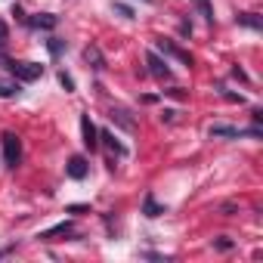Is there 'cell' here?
Returning a JSON list of instances; mask_svg holds the SVG:
<instances>
[{
    "label": "cell",
    "instance_id": "cell-1",
    "mask_svg": "<svg viewBox=\"0 0 263 263\" xmlns=\"http://www.w3.org/2000/svg\"><path fill=\"white\" fill-rule=\"evenodd\" d=\"M4 65L10 68V74H16V81H25V84L37 81L44 74V65H37V62H4Z\"/></svg>",
    "mask_w": 263,
    "mask_h": 263
},
{
    "label": "cell",
    "instance_id": "cell-2",
    "mask_svg": "<svg viewBox=\"0 0 263 263\" xmlns=\"http://www.w3.org/2000/svg\"><path fill=\"white\" fill-rule=\"evenodd\" d=\"M0 143H4V164L7 167H16L22 161V143L16 134H4L0 137Z\"/></svg>",
    "mask_w": 263,
    "mask_h": 263
},
{
    "label": "cell",
    "instance_id": "cell-3",
    "mask_svg": "<svg viewBox=\"0 0 263 263\" xmlns=\"http://www.w3.org/2000/svg\"><path fill=\"white\" fill-rule=\"evenodd\" d=\"M208 134H211V137H223V140H238V137H260V130H257V127L241 130V127H229V124H214Z\"/></svg>",
    "mask_w": 263,
    "mask_h": 263
},
{
    "label": "cell",
    "instance_id": "cell-4",
    "mask_svg": "<svg viewBox=\"0 0 263 263\" xmlns=\"http://www.w3.org/2000/svg\"><path fill=\"white\" fill-rule=\"evenodd\" d=\"M81 134H84V146L93 152L96 146H99V130L93 127V121H90V115H81Z\"/></svg>",
    "mask_w": 263,
    "mask_h": 263
},
{
    "label": "cell",
    "instance_id": "cell-5",
    "mask_svg": "<svg viewBox=\"0 0 263 263\" xmlns=\"http://www.w3.org/2000/svg\"><path fill=\"white\" fill-rule=\"evenodd\" d=\"M155 44H158V50H161V53H167V56H174V59H180L183 65H192V56H189V53H183L180 47H174L171 41H164V37H158Z\"/></svg>",
    "mask_w": 263,
    "mask_h": 263
},
{
    "label": "cell",
    "instance_id": "cell-6",
    "mask_svg": "<svg viewBox=\"0 0 263 263\" xmlns=\"http://www.w3.org/2000/svg\"><path fill=\"white\" fill-rule=\"evenodd\" d=\"M146 65H149V71H152L155 78H171V68H167V62H161L155 53H149V56H146Z\"/></svg>",
    "mask_w": 263,
    "mask_h": 263
},
{
    "label": "cell",
    "instance_id": "cell-7",
    "mask_svg": "<svg viewBox=\"0 0 263 263\" xmlns=\"http://www.w3.org/2000/svg\"><path fill=\"white\" fill-rule=\"evenodd\" d=\"M65 171H68V177H71V180H84L90 167H87V161H84L81 155H74V158L68 161V167H65Z\"/></svg>",
    "mask_w": 263,
    "mask_h": 263
},
{
    "label": "cell",
    "instance_id": "cell-8",
    "mask_svg": "<svg viewBox=\"0 0 263 263\" xmlns=\"http://www.w3.org/2000/svg\"><path fill=\"white\" fill-rule=\"evenodd\" d=\"M111 121H115L118 127H124V130H134V127H137V121L130 118L127 108H111Z\"/></svg>",
    "mask_w": 263,
    "mask_h": 263
},
{
    "label": "cell",
    "instance_id": "cell-9",
    "mask_svg": "<svg viewBox=\"0 0 263 263\" xmlns=\"http://www.w3.org/2000/svg\"><path fill=\"white\" fill-rule=\"evenodd\" d=\"M84 59H87V62H90L96 71H102V68H105V59H102L99 47H87V50H84Z\"/></svg>",
    "mask_w": 263,
    "mask_h": 263
},
{
    "label": "cell",
    "instance_id": "cell-10",
    "mask_svg": "<svg viewBox=\"0 0 263 263\" xmlns=\"http://www.w3.org/2000/svg\"><path fill=\"white\" fill-rule=\"evenodd\" d=\"M68 232H71V223H56L53 229H47V232H41L37 238H44V241H53L56 235H68Z\"/></svg>",
    "mask_w": 263,
    "mask_h": 263
},
{
    "label": "cell",
    "instance_id": "cell-11",
    "mask_svg": "<svg viewBox=\"0 0 263 263\" xmlns=\"http://www.w3.org/2000/svg\"><path fill=\"white\" fill-rule=\"evenodd\" d=\"M19 96V81H4L0 78V99H13Z\"/></svg>",
    "mask_w": 263,
    "mask_h": 263
},
{
    "label": "cell",
    "instance_id": "cell-12",
    "mask_svg": "<svg viewBox=\"0 0 263 263\" xmlns=\"http://www.w3.org/2000/svg\"><path fill=\"white\" fill-rule=\"evenodd\" d=\"M99 140H105V146H108L115 155H124V152H127V149H124V146H121V143H118V140L108 134V130H102V134H99Z\"/></svg>",
    "mask_w": 263,
    "mask_h": 263
},
{
    "label": "cell",
    "instance_id": "cell-13",
    "mask_svg": "<svg viewBox=\"0 0 263 263\" xmlns=\"http://www.w3.org/2000/svg\"><path fill=\"white\" fill-rule=\"evenodd\" d=\"M143 208H146V217H161V214H164V208H161L152 195H146V204H143Z\"/></svg>",
    "mask_w": 263,
    "mask_h": 263
},
{
    "label": "cell",
    "instance_id": "cell-14",
    "mask_svg": "<svg viewBox=\"0 0 263 263\" xmlns=\"http://www.w3.org/2000/svg\"><path fill=\"white\" fill-rule=\"evenodd\" d=\"M238 25H245V28H254V31H260V19H257L254 13H241V16H238Z\"/></svg>",
    "mask_w": 263,
    "mask_h": 263
},
{
    "label": "cell",
    "instance_id": "cell-15",
    "mask_svg": "<svg viewBox=\"0 0 263 263\" xmlns=\"http://www.w3.org/2000/svg\"><path fill=\"white\" fill-rule=\"evenodd\" d=\"M31 25L34 28H56V16H34Z\"/></svg>",
    "mask_w": 263,
    "mask_h": 263
},
{
    "label": "cell",
    "instance_id": "cell-16",
    "mask_svg": "<svg viewBox=\"0 0 263 263\" xmlns=\"http://www.w3.org/2000/svg\"><path fill=\"white\" fill-rule=\"evenodd\" d=\"M195 7L201 10V16H204L208 22H214V10H211V4H208V0H195Z\"/></svg>",
    "mask_w": 263,
    "mask_h": 263
},
{
    "label": "cell",
    "instance_id": "cell-17",
    "mask_svg": "<svg viewBox=\"0 0 263 263\" xmlns=\"http://www.w3.org/2000/svg\"><path fill=\"white\" fill-rule=\"evenodd\" d=\"M7 41H10V28H7V22H4V19H0V47H4Z\"/></svg>",
    "mask_w": 263,
    "mask_h": 263
},
{
    "label": "cell",
    "instance_id": "cell-18",
    "mask_svg": "<svg viewBox=\"0 0 263 263\" xmlns=\"http://www.w3.org/2000/svg\"><path fill=\"white\" fill-rule=\"evenodd\" d=\"M59 84H62V87H65V90H68V93H71V90H74V81H71V78H68V74H65V71H62V74H59Z\"/></svg>",
    "mask_w": 263,
    "mask_h": 263
},
{
    "label": "cell",
    "instance_id": "cell-19",
    "mask_svg": "<svg viewBox=\"0 0 263 263\" xmlns=\"http://www.w3.org/2000/svg\"><path fill=\"white\" fill-rule=\"evenodd\" d=\"M214 245H217V248H220V251H229V248H232V241H229V238H226V235H220V238H217V241H214Z\"/></svg>",
    "mask_w": 263,
    "mask_h": 263
},
{
    "label": "cell",
    "instance_id": "cell-20",
    "mask_svg": "<svg viewBox=\"0 0 263 263\" xmlns=\"http://www.w3.org/2000/svg\"><path fill=\"white\" fill-rule=\"evenodd\" d=\"M50 53L59 56V53H62V44H59V41H50Z\"/></svg>",
    "mask_w": 263,
    "mask_h": 263
}]
</instances>
